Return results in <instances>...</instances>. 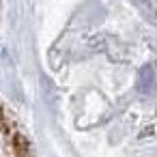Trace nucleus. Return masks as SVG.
Instances as JSON below:
<instances>
[{
  "label": "nucleus",
  "instance_id": "nucleus-2",
  "mask_svg": "<svg viewBox=\"0 0 157 157\" xmlns=\"http://www.w3.org/2000/svg\"><path fill=\"white\" fill-rule=\"evenodd\" d=\"M13 153H17V155H26V153H30V146H28L26 138L20 136V133H15V131H13Z\"/></svg>",
  "mask_w": 157,
  "mask_h": 157
},
{
  "label": "nucleus",
  "instance_id": "nucleus-1",
  "mask_svg": "<svg viewBox=\"0 0 157 157\" xmlns=\"http://www.w3.org/2000/svg\"><path fill=\"white\" fill-rule=\"evenodd\" d=\"M138 90H142L144 95L155 90V75H153L151 65H144L140 69V73H138Z\"/></svg>",
  "mask_w": 157,
  "mask_h": 157
}]
</instances>
